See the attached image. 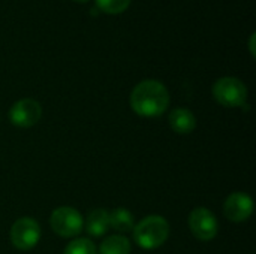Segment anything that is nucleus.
<instances>
[{"label":"nucleus","mask_w":256,"mask_h":254,"mask_svg":"<svg viewBox=\"0 0 256 254\" xmlns=\"http://www.w3.org/2000/svg\"><path fill=\"white\" fill-rule=\"evenodd\" d=\"M170 105V93L166 87L154 79L140 82L130 93V106L141 117H159Z\"/></svg>","instance_id":"obj_1"},{"label":"nucleus","mask_w":256,"mask_h":254,"mask_svg":"<svg viewBox=\"0 0 256 254\" xmlns=\"http://www.w3.org/2000/svg\"><path fill=\"white\" fill-rule=\"evenodd\" d=\"M134 240L144 250H154L170 237V223L162 216H148L134 226Z\"/></svg>","instance_id":"obj_2"},{"label":"nucleus","mask_w":256,"mask_h":254,"mask_svg":"<svg viewBox=\"0 0 256 254\" xmlns=\"http://www.w3.org/2000/svg\"><path fill=\"white\" fill-rule=\"evenodd\" d=\"M213 96L216 102L225 108H238L248 100V88L238 78L225 76L214 82Z\"/></svg>","instance_id":"obj_3"},{"label":"nucleus","mask_w":256,"mask_h":254,"mask_svg":"<svg viewBox=\"0 0 256 254\" xmlns=\"http://www.w3.org/2000/svg\"><path fill=\"white\" fill-rule=\"evenodd\" d=\"M51 229L62 238H74L81 234L84 220L80 211L72 207H60L52 211L50 217Z\"/></svg>","instance_id":"obj_4"},{"label":"nucleus","mask_w":256,"mask_h":254,"mask_svg":"<svg viewBox=\"0 0 256 254\" xmlns=\"http://www.w3.org/2000/svg\"><path fill=\"white\" fill-rule=\"evenodd\" d=\"M40 240V228L36 220L30 217L18 219L10 228L12 246L21 252L32 250Z\"/></svg>","instance_id":"obj_5"},{"label":"nucleus","mask_w":256,"mask_h":254,"mask_svg":"<svg viewBox=\"0 0 256 254\" xmlns=\"http://www.w3.org/2000/svg\"><path fill=\"white\" fill-rule=\"evenodd\" d=\"M189 228H190L192 235L196 240L204 241V243L214 240L219 232V223H218L216 216L204 207L195 208L190 213Z\"/></svg>","instance_id":"obj_6"},{"label":"nucleus","mask_w":256,"mask_h":254,"mask_svg":"<svg viewBox=\"0 0 256 254\" xmlns=\"http://www.w3.org/2000/svg\"><path fill=\"white\" fill-rule=\"evenodd\" d=\"M42 117V106L34 99H21L15 102L9 111V120L16 127H32Z\"/></svg>","instance_id":"obj_7"},{"label":"nucleus","mask_w":256,"mask_h":254,"mask_svg":"<svg viewBox=\"0 0 256 254\" xmlns=\"http://www.w3.org/2000/svg\"><path fill=\"white\" fill-rule=\"evenodd\" d=\"M224 213L231 222H246L254 213V201L249 195L243 192H236L226 198L224 204Z\"/></svg>","instance_id":"obj_8"},{"label":"nucleus","mask_w":256,"mask_h":254,"mask_svg":"<svg viewBox=\"0 0 256 254\" xmlns=\"http://www.w3.org/2000/svg\"><path fill=\"white\" fill-rule=\"evenodd\" d=\"M170 126L178 135H189L196 127V117L186 108H176L170 114Z\"/></svg>","instance_id":"obj_9"},{"label":"nucleus","mask_w":256,"mask_h":254,"mask_svg":"<svg viewBox=\"0 0 256 254\" xmlns=\"http://www.w3.org/2000/svg\"><path fill=\"white\" fill-rule=\"evenodd\" d=\"M110 229V213L104 208L93 210L86 222V231L92 237H102Z\"/></svg>","instance_id":"obj_10"},{"label":"nucleus","mask_w":256,"mask_h":254,"mask_svg":"<svg viewBox=\"0 0 256 254\" xmlns=\"http://www.w3.org/2000/svg\"><path fill=\"white\" fill-rule=\"evenodd\" d=\"M99 254H130V243L126 237L112 235L102 241Z\"/></svg>","instance_id":"obj_11"},{"label":"nucleus","mask_w":256,"mask_h":254,"mask_svg":"<svg viewBox=\"0 0 256 254\" xmlns=\"http://www.w3.org/2000/svg\"><path fill=\"white\" fill-rule=\"evenodd\" d=\"M135 226L134 223V216L124 210V208H117L112 213H110V228H112L117 232H129Z\"/></svg>","instance_id":"obj_12"},{"label":"nucleus","mask_w":256,"mask_h":254,"mask_svg":"<svg viewBox=\"0 0 256 254\" xmlns=\"http://www.w3.org/2000/svg\"><path fill=\"white\" fill-rule=\"evenodd\" d=\"M63 254H98V252H96V246L90 240L78 238L68 244Z\"/></svg>","instance_id":"obj_13"},{"label":"nucleus","mask_w":256,"mask_h":254,"mask_svg":"<svg viewBox=\"0 0 256 254\" xmlns=\"http://www.w3.org/2000/svg\"><path fill=\"white\" fill-rule=\"evenodd\" d=\"M130 4V0H96L99 10L105 13H122Z\"/></svg>","instance_id":"obj_14"},{"label":"nucleus","mask_w":256,"mask_h":254,"mask_svg":"<svg viewBox=\"0 0 256 254\" xmlns=\"http://www.w3.org/2000/svg\"><path fill=\"white\" fill-rule=\"evenodd\" d=\"M255 33L250 36V39H249V48H250V54H252V57H255Z\"/></svg>","instance_id":"obj_15"},{"label":"nucleus","mask_w":256,"mask_h":254,"mask_svg":"<svg viewBox=\"0 0 256 254\" xmlns=\"http://www.w3.org/2000/svg\"><path fill=\"white\" fill-rule=\"evenodd\" d=\"M75 1H80V3H86V1H88V0H75Z\"/></svg>","instance_id":"obj_16"}]
</instances>
